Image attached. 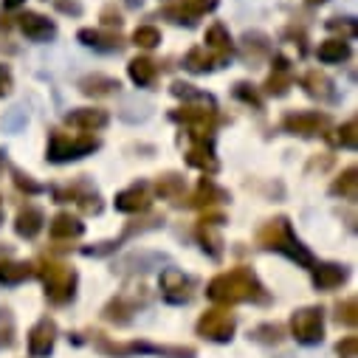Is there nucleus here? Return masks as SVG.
Returning a JSON list of instances; mask_svg holds the SVG:
<instances>
[{
    "mask_svg": "<svg viewBox=\"0 0 358 358\" xmlns=\"http://www.w3.org/2000/svg\"><path fill=\"white\" fill-rule=\"evenodd\" d=\"M237 330V319L234 313L229 310H206L201 319H198V336L209 338V341H231Z\"/></svg>",
    "mask_w": 358,
    "mask_h": 358,
    "instance_id": "6e6552de",
    "label": "nucleus"
},
{
    "mask_svg": "<svg viewBox=\"0 0 358 358\" xmlns=\"http://www.w3.org/2000/svg\"><path fill=\"white\" fill-rule=\"evenodd\" d=\"M234 96L243 99V102H248V105H254V108H259V96H257V91H251V85H245V82L234 85Z\"/></svg>",
    "mask_w": 358,
    "mask_h": 358,
    "instance_id": "37998d69",
    "label": "nucleus"
},
{
    "mask_svg": "<svg viewBox=\"0 0 358 358\" xmlns=\"http://www.w3.org/2000/svg\"><path fill=\"white\" fill-rule=\"evenodd\" d=\"M302 87L308 91V96H313V99H319V102H333V99H336L333 79H330L327 73H322V71H310V73H305Z\"/></svg>",
    "mask_w": 358,
    "mask_h": 358,
    "instance_id": "dca6fc26",
    "label": "nucleus"
},
{
    "mask_svg": "<svg viewBox=\"0 0 358 358\" xmlns=\"http://www.w3.org/2000/svg\"><path fill=\"white\" fill-rule=\"evenodd\" d=\"M187 164L201 169V172H217V158L212 152V141H192L189 152H187Z\"/></svg>",
    "mask_w": 358,
    "mask_h": 358,
    "instance_id": "a211bd4d",
    "label": "nucleus"
},
{
    "mask_svg": "<svg viewBox=\"0 0 358 358\" xmlns=\"http://www.w3.org/2000/svg\"><path fill=\"white\" fill-rule=\"evenodd\" d=\"M206 296L217 305H237V302H254V305H268L271 296L262 288V282L257 280V274L251 268H234V271L217 274L209 288Z\"/></svg>",
    "mask_w": 358,
    "mask_h": 358,
    "instance_id": "f257e3e1",
    "label": "nucleus"
},
{
    "mask_svg": "<svg viewBox=\"0 0 358 358\" xmlns=\"http://www.w3.org/2000/svg\"><path fill=\"white\" fill-rule=\"evenodd\" d=\"M96 147H99V141L94 136H68L62 130H54L48 138V161L68 164V161L91 155Z\"/></svg>",
    "mask_w": 358,
    "mask_h": 358,
    "instance_id": "423d86ee",
    "label": "nucleus"
},
{
    "mask_svg": "<svg viewBox=\"0 0 358 358\" xmlns=\"http://www.w3.org/2000/svg\"><path fill=\"white\" fill-rule=\"evenodd\" d=\"M133 43H136L138 48H155V45L161 43V31H158L155 26H138V29L133 31Z\"/></svg>",
    "mask_w": 358,
    "mask_h": 358,
    "instance_id": "c9c22d12",
    "label": "nucleus"
},
{
    "mask_svg": "<svg viewBox=\"0 0 358 358\" xmlns=\"http://www.w3.org/2000/svg\"><path fill=\"white\" fill-rule=\"evenodd\" d=\"M344 280H347V268L344 265H336V262L313 265V285L319 291H333V288L344 285Z\"/></svg>",
    "mask_w": 358,
    "mask_h": 358,
    "instance_id": "4468645a",
    "label": "nucleus"
},
{
    "mask_svg": "<svg viewBox=\"0 0 358 358\" xmlns=\"http://www.w3.org/2000/svg\"><path fill=\"white\" fill-rule=\"evenodd\" d=\"M291 333L299 344H319L324 338V310L302 308L291 316Z\"/></svg>",
    "mask_w": 358,
    "mask_h": 358,
    "instance_id": "0eeeda50",
    "label": "nucleus"
},
{
    "mask_svg": "<svg viewBox=\"0 0 358 358\" xmlns=\"http://www.w3.org/2000/svg\"><path fill=\"white\" fill-rule=\"evenodd\" d=\"M226 59H220V57H215L209 48H203V45H198V48H192L187 57H184V65L192 71V73H206V71H215V68H220Z\"/></svg>",
    "mask_w": 358,
    "mask_h": 358,
    "instance_id": "412c9836",
    "label": "nucleus"
},
{
    "mask_svg": "<svg viewBox=\"0 0 358 358\" xmlns=\"http://www.w3.org/2000/svg\"><path fill=\"white\" fill-rule=\"evenodd\" d=\"M178 6H181L192 20H198L201 15H206V12H212L217 6V0H181Z\"/></svg>",
    "mask_w": 358,
    "mask_h": 358,
    "instance_id": "e433bc0d",
    "label": "nucleus"
},
{
    "mask_svg": "<svg viewBox=\"0 0 358 358\" xmlns=\"http://www.w3.org/2000/svg\"><path fill=\"white\" fill-rule=\"evenodd\" d=\"M59 9H62V12H73V15H79V6H76V3H59Z\"/></svg>",
    "mask_w": 358,
    "mask_h": 358,
    "instance_id": "49530a36",
    "label": "nucleus"
},
{
    "mask_svg": "<svg viewBox=\"0 0 358 358\" xmlns=\"http://www.w3.org/2000/svg\"><path fill=\"white\" fill-rule=\"evenodd\" d=\"M12 175H15V184H17V189H23V192H29V195H37V192H43V187L40 184H34L29 175H23L20 169H12Z\"/></svg>",
    "mask_w": 358,
    "mask_h": 358,
    "instance_id": "a19ab883",
    "label": "nucleus"
},
{
    "mask_svg": "<svg viewBox=\"0 0 358 358\" xmlns=\"http://www.w3.org/2000/svg\"><path fill=\"white\" fill-rule=\"evenodd\" d=\"M108 113L105 110H94V108H79V110H71L65 116V122L71 127H79V130H87V133H94V130H102L108 124Z\"/></svg>",
    "mask_w": 358,
    "mask_h": 358,
    "instance_id": "f3484780",
    "label": "nucleus"
},
{
    "mask_svg": "<svg viewBox=\"0 0 358 358\" xmlns=\"http://www.w3.org/2000/svg\"><path fill=\"white\" fill-rule=\"evenodd\" d=\"M336 322L338 324H347V327H355L358 324V302L355 299H344L336 305Z\"/></svg>",
    "mask_w": 358,
    "mask_h": 358,
    "instance_id": "f704fd0d",
    "label": "nucleus"
},
{
    "mask_svg": "<svg viewBox=\"0 0 358 358\" xmlns=\"http://www.w3.org/2000/svg\"><path fill=\"white\" fill-rule=\"evenodd\" d=\"M34 274V268L26 262H0V282L3 285H20Z\"/></svg>",
    "mask_w": 358,
    "mask_h": 358,
    "instance_id": "7c9ffc66",
    "label": "nucleus"
},
{
    "mask_svg": "<svg viewBox=\"0 0 358 358\" xmlns=\"http://www.w3.org/2000/svg\"><path fill=\"white\" fill-rule=\"evenodd\" d=\"M316 54L322 62H341L350 57V43L347 40H324Z\"/></svg>",
    "mask_w": 358,
    "mask_h": 358,
    "instance_id": "2f4dec72",
    "label": "nucleus"
},
{
    "mask_svg": "<svg viewBox=\"0 0 358 358\" xmlns=\"http://www.w3.org/2000/svg\"><path fill=\"white\" fill-rule=\"evenodd\" d=\"M150 203H152V201H150V192H147L144 184H136V187H130V189H124V192L116 195V209L124 212V215L147 212Z\"/></svg>",
    "mask_w": 358,
    "mask_h": 358,
    "instance_id": "ddd939ff",
    "label": "nucleus"
},
{
    "mask_svg": "<svg viewBox=\"0 0 358 358\" xmlns=\"http://www.w3.org/2000/svg\"><path fill=\"white\" fill-rule=\"evenodd\" d=\"M330 192L338 195V198H344V201H355V198H358V169H355V166H347V169L336 178V181H333Z\"/></svg>",
    "mask_w": 358,
    "mask_h": 358,
    "instance_id": "c85d7f7f",
    "label": "nucleus"
},
{
    "mask_svg": "<svg viewBox=\"0 0 358 358\" xmlns=\"http://www.w3.org/2000/svg\"><path fill=\"white\" fill-rule=\"evenodd\" d=\"M37 274L45 285V299L51 305H68L76 294V271L62 262H51L45 259L40 268H37Z\"/></svg>",
    "mask_w": 358,
    "mask_h": 358,
    "instance_id": "20e7f679",
    "label": "nucleus"
},
{
    "mask_svg": "<svg viewBox=\"0 0 358 358\" xmlns=\"http://www.w3.org/2000/svg\"><path fill=\"white\" fill-rule=\"evenodd\" d=\"M308 3H313V6H316V3H324V0H308Z\"/></svg>",
    "mask_w": 358,
    "mask_h": 358,
    "instance_id": "09e8293b",
    "label": "nucleus"
},
{
    "mask_svg": "<svg viewBox=\"0 0 358 358\" xmlns=\"http://www.w3.org/2000/svg\"><path fill=\"white\" fill-rule=\"evenodd\" d=\"M85 231V226L73 217V215H68V212H59L54 220H51V237L54 240H73V237H79Z\"/></svg>",
    "mask_w": 358,
    "mask_h": 358,
    "instance_id": "bb28decb",
    "label": "nucleus"
},
{
    "mask_svg": "<svg viewBox=\"0 0 358 358\" xmlns=\"http://www.w3.org/2000/svg\"><path fill=\"white\" fill-rule=\"evenodd\" d=\"M169 119L178 122V124H187L192 141H212V130H215V124H217V110H215L212 102H203V105H184L181 110H172Z\"/></svg>",
    "mask_w": 358,
    "mask_h": 358,
    "instance_id": "39448f33",
    "label": "nucleus"
},
{
    "mask_svg": "<svg viewBox=\"0 0 358 358\" xmlns=\"http://www.w3.org/2000/svg\"><path fill=\"white\" fill-rule=\"evenodd\" d=\"M336 352H338L341 358H355V355H358V338H355V336L341 338V341L336 344Z\"/></svg>",
    "mask_w": 358,
    "mask_h": 358,
    "instance_id": "79ce46f5",
    "label": "nucleus"
},
{
    "mask_svg": "<svg viewBox=\"0 0 358 358\" xmlns=\"http://www.w3.org/2000/svg\"><path fill=\"white\" fill-rule=\"evenodd\" d=\"M79 43L87 45V48H96V51H119L122 48V40L116 34H108V31H99V29H82Z\"/></svg>",
    "mask_w": 358,
    "mask_h": 358,
    "instance_id": "4be33fe9",
    "label": "nucleus"
},
{
    "mask_svg": "<svg viewBox=\"0 0 358 358\" xmlns=\"http://www.w3.org/2000/svg\"><path fill=\"white\" fill-rule=\"evenodd\" d=\"M254 341H259V344H280L282 338H285V330L280 327V324H271V322H265V324H259V327H254L251 333H248Z\"/></svg>",
    "mask_w": 358,
    "mask_h": 358,
    "instance_id": "473e14b6",
    "label": "nucleus"
},
{
    "mask_svg": "<svg viewBox=\"0 0 358 358\" xmlns=\"http://www.w3.org/2000/svg\"><path fill=\"white\" fill-rule=\"evenodd\" d=\"M43 223H45L43 212H40L37 206H26V209H20V212H17V220H15V231H17L20 237L31 240V237H37V234H40Z\"/></svg>",
    "mask_w": 358,
    "mask_h": 358,
    "instance_id": "aec40b11",
    "label": "nucleus"
},
{
    "mask_svg": "<svg viewBox=\"0 0 358 358\" xmlns=\"http://www.w3.org/2000/svg\"><path fill=\"white\" fill-rule=\"evenodd\" d=\"M291 87V73H288V59L277 57V71L265 79V94L268 96H285Z\"/></svg>",
    "mask_w": 358,
    "mask_h": 358,
    "instance_id": "b1692460",
    "label": "nucleus"
},
{
    "mask_svg": "<svg viewBox=\"0 0 358 358\" xmlns=\"http://www.w3.org/2000/svg\"><path fill=\"white\" fill-rule=\"evenodd\" d=\"M203 48H209L215 57H220V59H226L231 51H234V43H231V37H229V31H226V26L223 23H215V26H209V31H206V45Z\"/></svg>",
    "mask_w": 358,
    "mask_h": 358,
    "instance_id": "5701e85b",
    "label": "nucleus"
},
{
    "mask_svg": "<svg viewBox=\"0 0 358 358\" xmlns=\"http://www.w3.org/2000/svg\"><path fill=\"white\" fill-rule=\"evenodd\" d=\"M94 344L96 350H102L105 355H116V358H130V355H161V358H195V347H169V344H150V341H108L102 333H94Z\"/></svg>",
    "mask_w": 358,
    "mask_h": 358,
    "instance_id": "7ed1b4c3",
    "label": "nucleus"
},
{
    "mask_svg": "<svg viewBox=\"0 0 358 358\" xmlns=\"http://www.w3.org/2000/svg\"><path fill=\"white\" fill-rule=\"evenodd\" d=\"M223 223V217L220 215H212V217H203L201 223H198V240H201V245H203V251L209 254V257H220V245H223V240H220V234L215 231L217 226Z\"/></svg>",
    "mask_w": 358,
    "mask_h": 358,
    "instance_id": "2eb2a0df",
    "label": "nucleus"
},
{
    "mask_svg": "<svg viewBox=\"0 0 358 358\" xmlns=\"http://www.w3.org/2000/svg\"><path fill=\"white\" fill-rule=\"evenodd\" d=\"M57 341V322L54 319H40L31 330H29V352L31 358H45L51 355Z\"/></svg>",
    "mask_w": 358,
    "mask_h": 358,
    "instance_id": "9d476101",
    "label": "nucleus"
},
{
    "mask_svg": "<svg viewBox=\"0 0 358 358\" xmlns=\"http://www.w3.org/2000/svg\"><path fill=\"white\" fill-rule=\"evenodd\" d=\"M169 91H172V96H178V99H192V102H212L209 96H203L201 91H195L192 85H184V82H175V85L169 87Z\"/></svg>",
    "mask_w": 358,
    "mask_h": 358,
    "instance_id": "58836bf2",
    "label": "nucleus"
},
{
    "mask_svg": "<svg viewBox=\"0 0 358 358\" xmlns=\"http://www.w3.org/2000/svg\"><path fill=\"white\" fill-rule=\"evenodd\" d=\"M282 127L294 136H319V130L327 127V116L324 113H316V110H308V113H291L285 116Z\"/></svg>",
    "mask_w": 358,
    "mask_h": 358,
    "instance_id": "9b49d317",
    "label": "nucleus"
},
{
    "mask_svg": "<svg viewBox=\"0 0 358 358\" xmlns=\"http://www.w3.org/2000/svg\"><path fill=\"white\" fill-rule=\"evenodd\" d=\"M161 15H164V17H169L172 23H178V26H184V23H187V26H195V20H192L181 6H178V3H175V6H166Z\"/></svg>",
    "mask_w": 358,
    "mask_h": 358,
    "instance_id": "ea45409f",
    "label": "nucleus"
},
{
    "mask_svg": "<svg viewBox=\"0 0 358 358\" xmlns=\"http://www.w3.org/2000/svg\"><path fill=\"white\" fill-rule=\"evenodd\" d=\"M155 192H158L161 198H178V195L184 192V178H181V175H175V172H169V175L158 178Z\"/></svg>",
    "mask_w": 358,
    "mask_h": 358,
    "instance_id": "72a5a7b5",
    "label": "nucleus"
},
{
    "mask_svg": "<svg viewBox=\"0 0 358 358\" xmlns=\"http://www.w3.org/2000/svg\"><path fill=\"white\" fill-rule=\"evenodd\" d=\"M257 243L262 248H268V251L285 254L288 259L299 262L302 268H313V254L299 243V237L294 234V229H291V223L285 217H277L271 223H265L259 229V234H257Z\"/></svg>",
    "mask_w": 358,
    "mask_h": 358,
    "instance_id": "f03ea898",
    "label": "nucleus"
},
{
    "mask_svg": "<svg viewBox=\"0 0 358 358\" xmlns=\"http://www.w3.org/2000/svg\"><path fill=\"white\" fill-rule=\"evenodd\" d=\"M192 280L184 274V271H178V268H164L161 271V294L166 302L172 305H187L192 299Z\"/></svg>",
    "mask_w": 358,
    "mask_h": 358,
    "instance_id": "1a4fd4ad",
    "label": "nucleus"
},
{
    "mask_svg": "<svg viewBox=\"0 0 358 358\" xmlns=\"http://www.w3.org/2000/svg\"><path fill=\"white\" fill-rule=\"evenodd\" d=\"M327 29H333V31H341V29H344V31L352 37V31H355V23H352L350 17H344V20H330V23H327Z\"/></svg>",
    "mask_w": 358,
    "mask_h": 358,
    "instance_id": "c03bdc74",
    "label": "nucleus"
},
{
    "mask_svg": "<svg viewBox=\"0 0 358 358\" xmlns=\"http://www.w3.org/2000/svg\"><path fill=\"white\" fill-rule=\"evenodd\" d=\"M127 73H130V79H133L138 87H147V85L155 82V76H158V65H155L150 57H136V59L127 65Z\"/></svg>",
    "mask_w": 358,
    "mask_h": 358,
    "instance_id": "a878e982",
    "label": "nucleus"
},
{
    "mask_svg": "<svg viewBox=\"0 0 358 358\" xmlns=\"http://www.w3.org/2000/svg\"><path fill=\"white\" fill-rule=\"evenodd\" d=\"M338 144L347 147V150H355V147H358V122H355V119H350V122L341 124V130H338Z\"/></svg>",
    "mask_w": 358,
    "mask_h": 358,
    "instance_id": "4c0bfd02",
    "label": "nucleus"
},
{
    "mask_svg": "<svg viewBox=\"0 0 358 358\" xmlns=\"http://www.w3.org/2000/svg\"><path fill=\"white\" fill-rule=\"evenodd\" d=\"M79 91H82L85 96H110V94L119 91V82L110 79V76L94 73V76H85V79L79 82Z\"/></svg>",
    "mask_w": 358,
    "mask_h": 358,
    "instance_id": "393cba45",
    "label": "nucleus"
},
{
    "mask_svg": "<svg viewBox=\"0 0 358 358\" xmlns=\"http://www.w3.org/2000/svg\"><path fill=\"white\" fill-rule=\"evenodd\" d=\"M17 26H20V31H23L29 40H37V43L51 40V37L57 34V26H54L48 17L37 15V12H26V15H20V17H17Z\"/></svg>",
    "mask_w": 358,
    "mask_h": 358,
    "instance_id": "f8f14e48",
    "label": "nucleus"
},
{
    "mask_svg": "<svg viewBox=\"0 0 358 358\" xmlns=\"http://www.w3.org/2000/svg\"><path fill=\"white\" fill-rule=\"evenodd\" d=\"M12 91V76L6 71H0V96H6Z\"/></svg>",
    "mask_w": 358,
    "mask_h": 358,
    "instance_id": "a18cd8bd",
    "label": "nucleus"
},
{
    "mask_svg": "<svg viewBox=\"0 0 358 358\" xmlns=\"http://www.w3.org/2000/svg\"><path fill=\"white\" fill-rule=\"evenodd\" d=\"M54 198H57V201H76L79 209L87 212V215H99V212H102V201H99V195H96V192H82L79 187L57 189Z\"/></svg>",
    "mask_w": 358,
    "mask_h": 358,
    "instance_id": "6ab92c4d",
    "label": "nucleus"
},
{
    "mask_svg": "<svg viewBox=\"0 0 358 358\" xmlns=\"http://www.w3.org/2000/svg\"><path fill=\"white\" fill-rule=\"evenodd\" d=\"M133 313H136V302L127 299L124 294L116 296V299H110L108 308H105V319L113 322V324H130L133 322Z\"/></svg>",
    "mask_w": 358,
    "mask_h": 358,
    "instance_id": "cd10ccee",
    "label": "nucleus"
},
{
    "mask_svg": "<svg viewBox=\"0 0 358 358\" xmlns=\"http://www.w3.org/2000/svg\"><path fill=\"white\" fill-rule=\"evenodd\" d=\"M23 3H26V0H3L6 9H17V6H23Z\"/></svg>",
    "mask_w": 358,
    "mask_h": 358,
    "instance_id": "de8ad7c7",
    "label": "nucleus"
},
{
    "mask_svg": "<svg viewBox=\"0 0 358 358\" xmlns=\"http://www.w3.org/2000/svg\"><path fill=\"white\" fill-rule=\"evenodd\" d=\"M217 201H226V192L220 187H215L209 178H203V181L198 184V189H195V195L187 201V206H212Z\"/></svg>",
    "mask_w": 358,
    "mask_h": 358,
    "instance_id": "c756f323",
    "label": "nucleus"
}]
</instances>
